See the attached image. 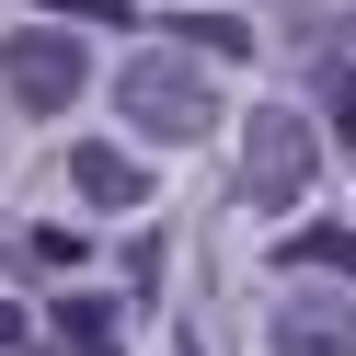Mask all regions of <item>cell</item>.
Masks as SVG:
<instances>
[{
  "instance_id": "cell-8",
  "label": "cell",
  "mask_w": 356,
  "mask_h": 356,
  "mask_svg": "<svg viewBox=\"0 0 356 356\" xmlns=\"http://www.w3.org/2000/svg\"><path fill=\"white\" fill-rule=\"evenodd\" d=\"M184 24H195V47H207V58H241V47H253V35H241L230 12H184Z\"/></svg>"
},
{
  "instance_id": "cell-6",
  "label": "cell",
  "mask_w": 356,
  "mask_h": 356,
  "mask_svg": "<svg viewBox=\"0 0 356 356\" xmlns=\"http://www.w3.org/2000/svg\"><path fill=\"white\" fill-rule=\"evenodd\" d=\"M58 356H127V333H115V310L81 287V299H58Z\"/></svg>"
},
{
  "instance_id": "cell-3",
  "label": "cell",
  "mask_w": 356,
  "mask_h": 356,
  "mask_svg": "<svg viewBox=\"0 0 356 356\" xmlns=\"http://www.w3.org/2000/svg\"><path fill=\"white\" fill-rule=\"evenodd\" d=\"M0 92L24 104V115H70V104L92 92V47H81L70 24H12L0 35Z\"/></svg>"
},
{
  "instance_id": "cell-2",
  "label": "cell",
  "mask_w": 356,
  "mask_h": 356,
  "mask_svg": "<svg viewBox=\"0 0 356 356\" xmlns=\"http://www.w3.org/2000/svg\"><path fill=\"white\" fill-rule=\"evenodd\" d=\"M310 172H322V127H310L299 104H253V127H241V195H253L264 218H287L310 195Z\"/></svg>"
},
{
  "instance_id": "cell-4",
  "label": "cell",
  "mask_w": 356,
  "mask_h": 356,
  "mask_svg": "<svg viewBox=\"0 0 356 356\" xmlns=\"http://www.w3.org/2000/svg\"><path fill=\"white\" fill-rule=\"evenodd\" d=\"M264 356H356V310L333 287H287L276 322H264Z\"/></svg>"
},
{
  "instance_id": "cell-11",
  "label": "cell",
  "mask_w": 356,
  "mask_h": 356,
  "mask_svg": "<svg viewBox=\"0 0 356 356\" xmlns=\"http://www.w3.org/2000/svg\"><path fill=\"white\" fill-rule=\"evenodd\" d=\"M333 127H345V138H356V70L333 81Z\"/></svg>"
},
{
  "instance_id": "cell-5",
  "label": "cell",
  "mask_w": 356,
  "mask_h": 356,
  "mask_svg": "<svg viewBox=\"0 0 356 356\" xmlns=\"http://www.w3.org/2000/svg\"><path fill=\"white\" fill-rule=\"evenodd\" d=\"M70 195H81L92 218H127V207H138L149 184H138V161H127L115 138H81V149H70Z\"/></svg>"
},
{
  "instance_id": "cell-10",
  "label": "cell",
  "mask_w": 356,
  "mask_h": 356,
  "mask_svg": "<svg viewBox=\"0 0 356 356\" xmlns=\"http://www.w3.org/2000/svg\"><path fill=\"white\" fill-rule=\"evenodd\" d=\"M24 345H35V322H24L12 299H0V356H24Z\"/></svg>"
},
{
  "instance_id": "cell-1",
  "label": "cell",
  "mask_w": 356,
  "mask_h": 356,
  "mask_svg": "<svg viewBox=\"0 0 356 356\" xmlns=\"http://www.w3.org/2000/svg\"><path fill=\"white\" fill-rule=\"evenodd\" d=\"M115 115L138 127V138H161V149H195V138L218 127V81L195 70L184 47H138V58L115 70Z\"/></svg>"
},
{
  "instance_id": "cell-7",
  "label": "cell",
  "mask_w": 356,
  "mask_h": 356,
  "mask_svg": "<svg viewBox=\"0 0 356 356\" xmlns=\"http://www.w3.org/2000/svg\"><path fill=\"white\" fill-rule=\"evenodd\" d=\"M287 264H299V276H356V230H345V218H322V230H287Z\"/></svg>"
},
{
  "instance_id": "cell-9",
  "label": "cell",
  "mask_w": 356,
  "mask_h": 356,
  "mask_svg": "<svg viewBox=\"0 0 356 356\" xmlns=\"http://www.w3.org/2000/svg\"><path fill=\"white\" fill-rule=\"evenodd\" d=\"M47 12H70V24H127V0H47Z\"/></svg>"
}]
</instances>
